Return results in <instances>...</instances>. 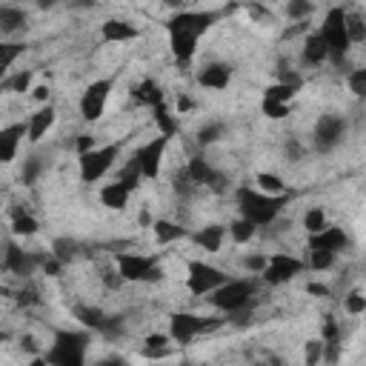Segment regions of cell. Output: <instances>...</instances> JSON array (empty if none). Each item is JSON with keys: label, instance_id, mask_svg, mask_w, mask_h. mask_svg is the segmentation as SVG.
I'll return each mask as SVG.
<instances>
[{"label": "cell", "instance_id": "680465c9", "mask_svg": "<svg viewBox=\"0 0 366 366\" xmlns=\"http://www.w3.org/2000/svg\"><path fill=\"white\" fill-rule=\"evenodd\" d=\"M254 366H266V363H254Z\"/></svg>", "mask_w": 366, "mask_h": 366}, {"label": "cell", "instance_id": "8d00e7d4", "mask_svg": "<svg viewBox=\"0 0 366 366\" xmlns=\"http://www.w3.org/2000/svg\"><path fill=\"white\" fill-rule=\"evenodd\" d=\"M254 232H257V229H254L249 220H243V217H237V220L229 226V234H232L237 243H246V240H252V237H254Z\"/></svg>", "mask_w": 366, "mask_h": 366}, {"label": "cell", "instance_id": "9a60e30c", "mask_svg": "<svg viewBox=\"0 0 366 366\" xmlns=\"http://www.w3.org/2000/svg\"><path fill=\"white\" fill-rule=\"evenodd\" d=\"M186 180L194 183V186H212V189H220L223 186V177L203 160V157H192L189 166H186Z\"/></svg>", "mask_w": 366, "mask_h": 366}, {"label": "cell", "instance_id": "c3c4849f", "mask_svg": "<svg viewBox=\"0 0 366 366\" xmlns=\"http://www.w3.org/2000/svg\"><path fill=\"white\" fill-rule=\"evenodd\" d=\"M37 172H40V160H37V157H29V160H26V169H23V180L31 183V180L37 177Z\"/></svg>", "mask_w": 366, "mask_h": 366}, {"label": "cell", "instance_id": "d6a6232c", "mask_svg": "<svg viewBox=\"0 0 366 366\" xmlns=\"http://www.w3.org/2000/svg\"><path fill=\"white\" fill-rule=\"evenodd\" d=\"M11 232L20 234V237H31V234L37 232V220H34L29 212L14 209V212H11Z\"/></svg>", "mask_w": 366, "mask_h": 366}, {"label": "cell", "instance_id": "836d02e7", "mask_svg": "<svg viewBox=\"0 0 366 366\" xmlns=\"http://www.w3.org/2000/svg\"><path fill=\"white\" fill-rule=\"evenodd\" d=\"M346 37H349V43H363L366 40V23H363L360 14L346 11Z\"/></svg>", "mask_w": 366, "mask_h": 366}, {"label": "cell", "instance_id": "6da1fadb", "mask_svg": "<svg viewBox=\"0 0 366 366\" xmlns=\"http://www.w3.org/2000/svg\"><path fill=\"white\" fill-rule=\"evenodd\" d=\"M217 20L214 11H180L169 20V49L177 63H189L197 51L200 34Z\"/></svg>", "mask_w": 366, "mask_h": 366}, {"label": "cell", "instance_id": "d590c367", "mask_svg": "<svg viewBox=\"0 0 366 366\" xmlns=\"http://www.w3.org/2000/svg\"><path fill=\"white\" fill-rule=\"evenodd\" d=\"M140 180H143V174H140V169H137L134 160H129V163L120 169V174H117V183H123L129 192H134V189L140 186Z\"/></svg>", "mask_w": 366, "mask_h": 366}, {"label": "cell", "instance_id": "ffe728a7", "mask_svg": "<svg viewBox=\"0 0 366 366\" xmlns=\"http://www.w3.org/2000/svg\"><path fill=\"white\" fill-rule=\"evenodd\" d=\"M100 34H103V40H106V43H123V40H134L140 31H137L129 20H117V17H112V20H106V23H103Z\"/></svg>", "mask_w": 366, "mask_h": 366}, {"label": "cell", "instance_id": "5bb4252c", "mask_svg": "<svg viewBox=\"0 0 366 366\" xmlns=\"http://www.w3.org/2000/svg\"><path fill=\"white\" fill-rule=\"evenodd\" d=\"M346 246H349V237H346V232L340 226H326L317 234H309V252H332V254H337Z\"/></svg>", "mask_w": 366, "mask_h": 366}, {"label": "cell", "instance_id": "7dc6e473", "mask_svg": "<svg viewBox=\"0 0 366 366\" xmlns=\"http://www.w3.org/2000/svg\"><path fill=\"white\" fill-rule=\"evenodd\" d=\"M74 249H77V246H74L71 240H57V243H54V260H60V263L69 260V257L74 254Z\"/></svg>", "mask_w": 366, "mask_h": 366}, {"label": "cell", "instance_id": "277c9868", "mask_svg": "<svg viewBox=\"0 0 366 366\" xmlns=\"http://www.w3.org/2000/svg\"><path fill=\"white\" fill-rule=\"evenodd\" d=\"M320 40L326 43V51H329V57L335 60V63H340L343 60V54L349 51V37H346V11L340 9V6H332L329 11H326V17H323V23H320Z\"/></svg>", "mask_w": 366, "mask_h": 366}, {"label": "cell", "instance_id": "d6986e66", "mask_svg": "<svg viewBox=\"0 0 366 366\" xmlns=\"http://www.w3.org/2000/svg\"><path fill=\"white\" fill-rule=\"evenodd\" d=\"M229 80H232L229 63H206V66L197 71V83L206 86V89H226Z\"/></svg>", "mask_w": 366, "mask_h": 366}, {"label": "cell", "instance_id": "e0dca14e", "mask_svg": "<svg viewBox=\"0 0 366 366\" xmlns=\"http://www.w3.org/2000/svg\"><path fill=\"white\" fill-rule=\"evenodd\" d=\"M54 126V106H40L29 120H26V137L31 140V143H37V140H43L46 137V132Z\"/></svg>", "mask_w": 366, "mask_h": 366}, {"label": "cell", "instance_id": "1f68e13d", "mask_svg": "<svg viewBox=\"0 0 366 366\" xmlns=\"http://www.w3.org/2000/svg\"><path fill=\"white\" fill-rule=\"evenodd\" d=\"M154 237L160 243H174V240L186 237V229L174 220H154Z\"/></svg>", "mask_w": 366, "mask_h": 366}, {"label": "cell", "instance_id": "681fc988", "mask_svg": "<svg viewBox=\"0 0 366 366\" xmlns=\"http://www.w3.org/2000/svg\"><path fill=\"white\" fill-rule=\"evenodd\" d=\"M243 263H246V269H249V272H257V274H260V272H263V266H266V257L252 254V257H246Z\"/></svg>", "mask_w": 366, "mask_h": 366}, {"label": "cell", "instance_id": "f5cc1de1", "mask_svg": "<svg viewBox=\"0 0 366 366\" xmlns=\"http://www.w3.org/2000/svg\"><path fill=\"white\" fill-rule=\"evenodd\" d=\"M31 92H34V100H40V103L49 100V86H37V89H31Z\"/></svg>", "mask_w": 366, "mask_h": 366}, {"label": "cell", "instance_id": "52a82bcc", "mask_svg": "<svg viewBox=\"0 0 366 366\" xmlns=\"http://www.w3.org/2000/svg\"><path fill=\"white\" fill-rule=\"evenodd\" d=\"M217 326H220V317H200L192 312H177L169 317V337L174 343H189L192 337H197L209 329H217Z\"/></svg>", "mask_w": 366, "mask_h": 366}, {"label": "cell", "instance_id": "9f6ffc18", "mask_svg": "<svg viewBox=\"0 0 366 366\" xmlns=\"http://www.w3.org/2000/svg\"><path fill=\"white\" fill-rule=\"evenodd\" d=\"M297 154H300V143L289 140V157H297Z\"/></svg>", "mask_w": 366, "mask_h": 366}, {"label": "cell", "instance_id": "bcb514c9", "mask_svg": "<svg viewBox=\"0 0 366 366\" xmlns=\"http://www.w3.org/2000/svg\"><path fill=\"white\" fill-rule=\"evenodd\" d=\"M320 340H323V343H340V332H337V323H335L332 317H326L323 332H320Z\"/></svg>", "mask_w": 366, "mask_h": 366}, {"label": "cell", "instance_id": "ee69618b", "mask_svg": "<svg viewBox=\"0 0 366 366\" xmlns=\"http://www.w3.org/2000/svg\"><path fill=\"white\" fill-rule=\"evenodd\" d=\"M260 109H263V114H266V117H272V120H280V117H286V114H289V106H286V103L263 100V103H260Z\"/></svg>", "mask_w": 366, "mask_h": 366}, {"label": "cell", "instance_id": "f907efd6", "mask_svg": "<svg viewBox=\"0 0 366 366\" xmlns=\"http://www.w3.org/2000/svg\"><path fill=\"white\" fill-rule=\"evenodd\" d=\"M92 366H126V360H123L120 355H106V357H100V360H94Z\"/></svg>", "mask_w": 366, "mask_h": 366}, {"label": "cell", "instance_id": "60d3db41", "mask_svg": "<svg viewBox=\"0 0 366 366\" xmlns=\"http://www.w3.org/2000/svg\"><path fill=\"white\" fill-rule=\"evenodd\" d=\"M220 134H223V126H220V123H209V126H203V129L197 132V143H200V146H209V143L220 140Z\"/></svg>", "mask_w": 366, "mask_h": 366}, {"label": "cell", "instance_id": "484cf974", "mask_svg": "<svg viewBox=\"0 0 366 366\" xmlns=\"http://www.w3.org/2000/svg\"><path fill=\"white\" fill-rule=\"evenodd\" d=\"M303 60L312 63V66H320L323 60H329V51H326V43L320 40V34H309L306 43H303Z\"/></svg>", "mask_w": 366, "mask_h": 366}, {"label": "cell", "instance_id": "7c38bea8", "mask_svg": "<svg viewBox=\"0 0 366 366\" xmlns=\"http://www.w3.org/2000/svg\"><path fill=\"white\" fill-rule=\"evenodd\" d=\"M303 272V260L300 257H292V254H272L266 257V266H263V280L272 283V286H280V283H289L292 277H297Z\"/></svg>", "mask_w": 366, "mask_h": 366}, {"label": "cell", "instance_id": "ab89813d", "mask_svg": "<svg viewBox=\"0 0 366 366\" xmlns=\"http://www.w3.org/2000/svg\"><path fill=\"white\" fill-rule=\"evenodd\" d=\"M323 360V340L315 337V340H306V366H320Z\"/></svg>", "mask_w": 366, "mask_h": 366}, {"label": "cell", "instance_id": "9c48e42d", "mask_svg": "<svg viewBox=\"0 0 366 366\" xmlns=\"http://www.w3.org/2000/svg\"><path fill=\"white\" fill-rule=\"evenodd\" d=\"M186 289L192 292V295H197V297H203V295H212L217 286H223L229 277L220 272V269H214V266H209V263H203V260H189V266H186Z\"/></svg>", "mask_w": 366, "mask_h": 366}, {"label": "cell", "instance_id": "b9f144b4", "mask_svg": "<svg viewBox=\"0 0 366 366\" xmlns=\"http://www.w3.org/2000/svg\"><path fill=\"white\" fill-rule=\"evenodd\" d=\"M335 263V254L332 252H309V266L315 269V272H323V269H329Z\"/></svg>", "mask_w": 366, "mask_h": 366}, {"label": "cell", "instance_id": "44dd1931", "mask_svg": "<svg viewBox=\"0 0 366 366\" xmlns=\"http://www.w3.org/2000/svg\"><path fill=\"white\" fill-rule=\"evenodd\" d=\"M129 189L123 186V183H117V180H112V183H106L103 189H100V203L106 206V209H123L126 203H129Z\"/></svg>", "mask_w": 366, "mask_h": 366}, {"label": "cell", "instance_id": "8fae6325", "mask_svg": "<svg viewBox=\"0 0 366 366\" xmlns=\"http://www.w3.org/2000/svg\"><path fill=\"white\" fill-rule=\"evenodd\" d=\"M166 146H169V137L157 134V137H152L149 143H143V146L132 154V160L137 163V169H140V174H143V177L154 180V177L160 174V163H163Z\"/></svg>", "mask_w": 366, "mask_h": 366}, {"label": "cell", "instance_id": "8992f818", "mask_svg": "<svg viewBox=\"0 0 366 366\" xmlns=\"http://www.w3.org/2000/svg\"><path fill=\"white\" fill-rule=\"evenodd\" d=\"M117 263V277L120 280H132V283H146V280H157L160 269H157V257L152 254H137V252H123L114 257Z\"/></svg>", "mask_w": 366, "mask_h": 366}, {"label": "cell", "instance_id": "83f0119b", "mask_svg": "<svg viewBox=\"0 0 366 366\" xmlns=\"http://www.w3.org/2000/svg\"><path fill=\"white\" fill-rule=\"evenodd\" d=\"M152 117H154V123H157V129H160V134L163 137H174V132H177V120L172 117V112H169V106H166V100L163 103H157L154 109H152Z\"/></svg>", "mask_w": 366, "mask_h": 366}, {"label": "cell", "instance_id": "d4e9b609", "mask_svg": "<svg viewBox=\"0 0 366 366\" xmlns=\"http://www.w3.org/2000/svg\"><path fill=\"white\" fill-rule=\"evenodd\" d=\"M26 26V11L17 6H0V31L3 34H14Z\"/></svg>", "mask_w": 366, "mask_h": 366}, {"label": "cell", "instance_id": "f1b7e54d", "mask_svg": "<svg viewBox=\"0 0 366 366\" xmlns=\"http://www.w3.org/2000/svg\"><path fill=\"white\" fill-rule=\"evenodd\" d=\"M74 315H77V320H80L83 326H92V329H97V332H109V326H112V320H109L100 309L80 306V309H74Z\"/></svg>", "mask_w": 366, "mask_h": 366}, {"label": "cell", "instance_id": "f35d334b", "mask_svg": "<svg viewBox=\"0 0 366 366\" xmlns=\"http://www.w3.org/2000/svg\"><path fill=\"white\" fill-rule=\"evenodd\" d=\"M343 309H346L349 315H363V312H366V297H363L360 292H349V295L343 297Z\"/></svg>", "mask_w": 366, "mask_h": 366}, {"label": "cell", "instance_id": "e575fe53", "mask_svg": "<svg viewBox=\"0 0 366 366\" xmlns=\"http://www.w3.org/2000/svg\"><path fill=\"white\" fill-rule=\"evenodd\" d=\"M329 223H326V212L320 209V206H312L306 214H303V229L309 232V234H317L320 229H326Z\"/></svg>", "mask_w": 366, "mask_h": 366}, {"label": "cell", "instance_id": "4316f807", "mask_svg": "<svg viewBox=\"0 0 366 366\" xmlns=\"http://www.w3.org/2000/svg\"><path fill=\"white\" fill-rule=\"evenodd\" d=\"M254 180H257V192H260V194H269V197H283V194H286V183H283L280 174L260 172Z\"/></svg>", "mask_w": 366, "mask_h": 366}, {"label": "cell", "instance_id": "ba28073f", "mask_svg": "<svg viewBox=\"0 0 366 366\" xmlns=\"http://www.w3.org/2000/svg\"><path fill=\"white\" fill-rule=\"evenodd\" d=\"M117 160V143H109V146H94L89 149L86 154H80L77 166H80V177L83 183H97Z\"/></svg>", "mask_w": 366, "mask_h": 366}, {"label": "cell", "instance_id": "7a4b0ae2", "mask_svg": "<svg viewBox=\"0 0 366 366\" xmlns=\"http://www.w3.org/2000/svg\"><path fill=\"white\" fill-rule=\"evenodd\" d=\"M283 203H286V197H269V194H260V192L252 189V186H240V189H237L240 217L249 220L254 229L274 223V217L280 214Z\"/></svg>", "mask_w": 366, "mask_h": 366}, {"label": "cell", "instance_id": "cb8c5ba5", "mask_svg": "<svg viewBox=\"0 0 366 366\" xmlns=\"http://www.w3.org/2000/svg\"><path fill=\"white\" fill-rule=\"evenodd\" d=\"M143 357H152V360H160L166 355H172V337L169 335H149L143 349H140Z\"/></svg>", "mask_w": 366, "mask_h": 366}, {"label": "cell", "instance_id": "4fadbf2b", "mask_svg": "<svg viewBox=\"0 0 366 366\" xmlns=\"http://www.w3.org/2000/svg\"><path fill=\"white\" fill-rule=\"evenodd\" d=\"M346 134V120L340 114H323L315 126V146L320 152H332Z\"/></svg>", "mask_w": 366, "mask_h": 366}, {"label": "cell", "instance_id": "7402d4cb", "mask_svg": "<svg viewBox=\"0 0 366 366\" xmlns=\"http://www.w3.org/2000/svg\"><path fill=\"white\" fill-rule=\"evenodd\" d=\"M223 234H226V229H223V226H217V223H212V226L197 229V232L192 234V240H194L200 249H206V252H217V249H220V243H223Z\"/></svg>", "mask_w": 366, "mask_h": 366}, {"label": "cell", "instance_id": "30bf717a", "mask_svg": "<svg viewBox=\"0 0 366 366\" xmlns=\"http://www.w3.org/2000/svg\"><path fill=\"white\" fill-rule=\"evenodd\" d=\"M109 94H112V80H109V77H103V80H92V83L86 86L83 97H80V114H83V120H89V123L100 120L103 112H106Z\"/></svg>", "mask_w": 366, "mask_h": 366}, {"label": "cell", "instance_id": "f546056e", "mask_svg": "<svg viewBox=\"0 0 366 366\" xmlns=\"http://www.w3.org/2000/svg\"><path fill=\"white\" fill-rule=\"evenodd\" d=\"M26 51V43L20 40H0V77L9 71V66Z\"/></svg>", "mask_w": 366, "mask_h": 366}, {"label": "cell", "instance_id": "11a10c76", "mask_svg": "<svg viewBox=\"0 0 366 366\" xmlns=\"http://www.w3.org/2000/svg\"><path fill=\"white\" fill-rule=\"evenodd\" d=\"M186 109H192V100H189V97H180V100H177V112L183 114Z\"/></svg>", "mask_w": 366, "mask_h": 366}, {"label": "cell", "instance_id": "91938a15", "mask_svg": "<svg viewBox=\"0 0 366 366\" xmlns=\"http://www.w3.org/2000/svg\"><path fill=\"white\" fill-rule=\"evenodd\" d=\"M0 254H3V252H0Z\"/></svg>", "mask_w": 366, "mask_h": 366}, {"label": "cell", "instance_id": "5b68a950", "mask_svg": "<svg viewBox=\"0 0 366 366\" xmlns=\"http://www.w3.org/2000/svg\"><path fill=\"white\" fill-rule=\"evenodd\" d=\"M254 292H257L254 280H226L223 286H217V289L209 295V300H212V306H217L220 312L234 315V312H240V309H246V306L252 303Z\"/></svg>", "mask_w": 366, "mask_h": 366}, {"label": "cell", "instance_id": "816d5d0a", "mask_svg": "<svg viewBox=\"0 0 366 366\" xmlns=\"http://www.w3.org/2000/svg\"><path fill=\"white\" fill-rule=\"evenodd\" d=\"M89 149H94V137L92 134H77V152L86 154Z\"/></svg>", "mask_w": 366, "mask_h": 366}, {"label": "cell", "instance_id": "db71d44e", "mask_svg": "<svg viewBox=\"0 0 366 366\" xmlns=\"http://www.w3.org/2000/svg\"><path fill=\"white\" fill-rule=\"evenodd\" d=\"M309 292H312V295H320V297H326V295H329V289H326L323 283H309Z\"/></svg>", "mask_w": 366, "mask_h": 366}, {"label": "cell", "instance_id": "6f0895ef", "mask_svg": "<svg viewBox=\"0 0 366 366\" xmlns=\"http://www.w3.org/2000/svg\"><path fill=\"white\" fill-rule=\"evenodd\" d=\"M31 366H49V363H46V357H34Z\"/></svg>", "mask_w": 366, "mask_h": 366}, {"label": "cell", "instance_id": "2e32d148", "mask_svg": "<svg viewBox=\"0 0 366 366\" xmlns=\"http://www.w3.org/2000/svg\"><path fill=\"white\" fill-rule=\"evenodd\" d=\"M26 137V123H9L0 129V163H11Z\"/></svg>", "mask_w": 366, "mask_h": 366}, {"label": "cell", "instance_id": "ac0fdd59", "mask_svg": "<svg viewBox=\"0 0 366 366\" xmlns=\"http://www.w3.org/2000/svg\"><path fill=\"white\" fill-rule=\"evenodd\" d=\"M0 266L11 274H29V269L34 266V257L29 252H23L17 243H9L6 252L0 254Z\"/></svg>", "mask_w": 366, "mask_h": 366}, {"label": "cell", "instance_id": "4dcf8cb0", "mask_svg": "<svg viewBox=\"0 0 366 366\" xmlns=\"http://www.w3.org/2000/svg\"><path fill=\"white\" fill-rule=\"evenodd\" d=\"M297 89H300V86H292V83H283V80H277V83L266 86V92H263V100H272V103H286V106H289V100L297 94Z\"/></svg>", "mask_w": 366, "mask_h": 366}, {"label": "cell", "instance_id": "74e56055", "mask_svg": "<svg viewBox=\"0 0 366 366\" xmlns=\"http://www.w3.org/2000/svg\"><path fill=\"white\" fill-rule=\"evenodd\" d=\"M286 14H289L295 23H306V17L312 14V3H306V0H292V3L286 6Z\"/></svg>", "mask_w": 366, "mask_h": 366}, {"label": "cell", "instance_id": "603a6c76", "mask_svg": "<svg viewBox=\"0 0 366 366\" xmlns=\"http://www.w3.org/2000/svg\"><path fill=\"white\" fill-rule=\"evenodd\" d=\"M132 94H134V100L137 103H143V106H149V109H154L157 103H163V92H160V86L154 83V80H140L134 89H132Z\"/></svg>", "mask_w": 366, "mask_h": 366}, {"label": "cell", "instance_id": "3957f363", "mask_svg": "<svg viewBox=\"0 0 366 366\" xmlns=\"http://www.w3.org/2000/svg\"><path fill=\"white\" fill-rule=\"evenodd\" d=\"M86 355H89V335L63 329L54 335L46 352V363L49 366H86Z\"/></svg>", "mask_w": 366, "mask_h": 366}, {"label": "cell", "instance_id": "7bdbcfd3", "mask_svg": "<svg viewBox=\"0 0 366 366\" xmlns=\"http://www.w3.org/2000/svg\"><path fill=\"white\" fill-rule=\"evenodd\" d=\"M349 89L355 92V97H363L366 94V69H355L349 74Z\"/></svg>", "mask_w": 366, "mask_h": 366}, {"label": "cell", "instance_id": "f6af8a7d", "mask_svg": "<svg viewBox=\"0 0 366 366\" xmlns=\"http://www.w3.org/2000/svg\"><path fill=\"white\" fill-rule=\"evenodd\" d=\"M29 83H31V71H17L6 86H9L11 92H29Z\"/></svg>", "mask_w": 366, "mask_h": 366}]
</instances>
